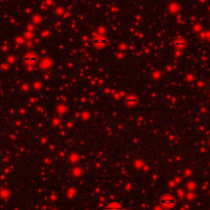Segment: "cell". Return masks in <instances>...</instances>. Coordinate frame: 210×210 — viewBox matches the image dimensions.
<instances>
[{
	"label": "cell",
	"mask_w": 210,
	"mask_h": 210,
	"mask_svg": "<svg viewBox=\"0 0 210 210\" xmlns=\"http://www.w3.org/2000/svg\"><path fill=\"white\" fill-rule=\"evenodd\" d=\"M24 60H25V62L27 64H31V65H32V64H34V63L37 62V56H36L35 54H31V53H29V54L26 55Z\"/></svg>",
	"instance_id": "obj_3"
},
{
	"label": "cell",
	"mask_w": 210,
	"mask_h": 210,
	"mask_svg": "<svg viewBox=\"0 0 210 210\" xmlns=\"http://www.w3.org/2000/svg\"><path fill=\"white\" fill-rule=\"evenodd\" d=\"M161 204L164 207H171L175 204L174 198L170 197V196H164L163 198H161Z\"/></svg>",
	"instance_id": "obj_1"
},
{
	"label": "cell",
	"mask_w": 210,
	"mask_h": 210,
	"mask_svg": "<svg viewBox=\"0 0 210 210\" xmlns=\"http://www.w3.org/2000/svg\"><path fill=\"white\" fill-rule=\"evenodd\" d=\"M185 45V43L183 42V41H181V40L175 41V46H177L178 48H181V47H183Z\"/></svg>",
	"instance_id": "obj_6"
},
{
	"label": "cell",
	"mask_w": 210,
	"mask_h": 210,
	"mask_svg": "<svg viewBox=\"0 0 210 210\" xmlns=\"http://www.w3.org/2000/svg\"><path fill=\"white\" fill-rule=\"evenodd\" d=\"M104 210H125V209H124V208H123L121 205H119V204H116V203H114V204H110V205H108Z\"/></svg>",
	"instance_id": "obj_4"
},
{
	"label": "cell",
	"mask_w": 210,
	"mask_h": 210,
	"mask_svg": "<svg viewBox=\"0 0 210 210\" xmlns=\"http://www.w3.org/2000/svg\"><path fill=\"white\" fill-rule=\"evenodd\" d=\"M138 103V100L135 98H126V104L129 106H134L135 104Z\"/></svg>",
	"instance_id": "obj_5"
},
{
	"label": "cell",
	"mask_w": 210,
	"mask_h": 210,
	"mask_svg": "<svg viewBox=\"0 0 210 210\" xmlns=\"http://www.w3.org/2000/svg\"><path fill=\"white\" fill-rule=\"evenodd\" d=\"M106 43H107V40L103 37H96L94 40H93V44H94L96 47H103V46L106 45Z\"/></svg>",
	"instance_id": "obj_2"
}]
</instances>
